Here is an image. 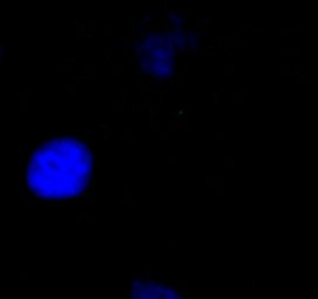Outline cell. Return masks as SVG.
I'll return each mask as SVG.
<instances>
[{
	"mask_svg": "<svg viewBox=\"0 0 318 299\" xmlns=\"http://www.w3.org/2000/svg\"><path fill=\"white\" fill-rule=\"evenodd\" d=\"M131 299H185L179 288L161 281H134Z\"/></svg>",
	"mask_w": 318,
	"mask_h": 299,
	"instance_id": "3957f363",
	"label": "cell"
},
{
	"mask_svg": "<svg viewBox=\"0 0 318 299\" xmlns=\"http://www.w3.org/2000/svg\"><path fill=\"white\" fill-rule=\"evenodd\" d=\"M179 51L180 47H177L174 31L168 30L165 33L144 34L135 56L143 73L152 78H166L172 74L174 59Z\"/></svg>",
	"mask_w": 318,
	"mask_h": 299,
	"instance_id": "7a4b0ae2",
	"label": "cell"
},
{
	"mask_svg": "<svg viewBox=\"0 0 318 299\" xmlns=\"http://www.w3.org/2000/svg\"><path fill=\"white\" fill-rule=\"evenodd\" d=\"M93 174L89 146L70 135L47 140L28 155L23 183L30 194L45 202H67L79 197Z\"/></svg>",
	"mask_w": 318,
	"mask_h": 299,
	"instance_id": "6da1fadb",
	"label": "cell"
}]
</instances>
